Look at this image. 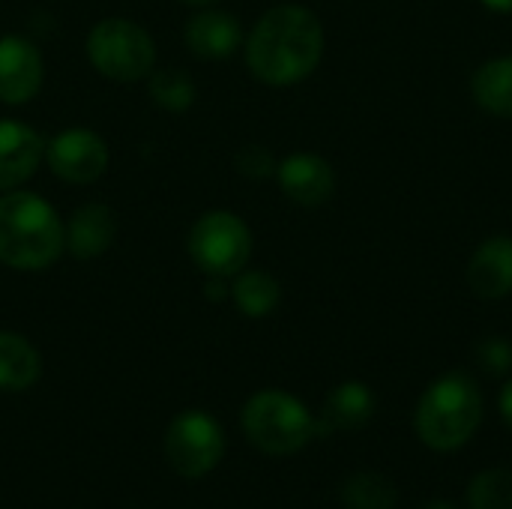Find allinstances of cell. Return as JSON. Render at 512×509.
Masks as SVG:
<instances>
[{
    "label": "cell",
    "instance_id": "cell-1",
    "mask_svg": "<svg viewBox=\"0 0 512 509\" xmlns=\"http://www.w3.org/2000/svg\"><path fill=\"white\" fill-rule=\"evenodd\" d=\"M324 57V27L318 15L297 3L267 9L246 39L252 75L270 87L306 81Z\"/></svg>",
    "mask_w": 512,
    "mask_h": 509
},
{
    "label": "cell",
    "instance_id": "cell-2",
    "mask_svg": "<svg viewBox=\"0 0 512 509\" xmlns=\"http://www.w3.org/2000/svg\"><path fill=\"white\" fill-rule=\"evenodd\" d=\"M66 249V225L57 210L33 195L12 189L0 195V261L12 270H45Z\"/></svg>",
    "mask_w": 512,
    "mask_h": 509
},
{
    "label": "cell",
    "instance_id": "cell-3",
    "mask_svg": "<svg viewBox=\"0 0 512 509\" xmlns=\"http://www.w3.org/2000/svg\"><path fill=\"white\" fill-rule=\"evenodd\" d=\"M483 423V393L465 372L435 378L417 402L414 432L432 453L462 450Z\"/></svg>",
    "mask_w": 512,
    "mask_h": 509
},
{
    "label": "cell",
    "instance_id": "cell-4",
    "mask_svg": "<svg viewBox=\"0 0 512 509\" xmlns=\"http://www.w3.org/2000/svg\"><path fill=\"white\" fill-rule=\"evenodd\" d=\"M243 432L261 453L291 456L315 438V417L297 396L261 390L243 408Z\"/></svg>",
    "mask_w": 512,
    "mask_h": 509
},
{
    "label": "cell",
    "instance_id": "cell-5",
    "mask_svg": "<svg viewBox=\"0 0 512 509\" xmlns=\"http://www.w3.org/2000/svg\"><path fill=\"white\" fill-rule=\"evenodd\" d=\"M87 57L111 81H141L153 72L156 45L150 33L129 18H105L87 36Z\"/></svg>",
    "mask_w": 512,
    "mask_h": 509
},
{
    "label": "cell",
    "instance_id": "cell-6",
    "mask_svg": "<svg viewBox=\"0 0 512 509\" xmlns=\"http://www.w3.org/2000/svg\"><path fill=\"white\" fill-rule=\"evenodd\" d=\"M186 249L204 276L228 279V276H237L249 264L252 231L237 213L210 210L192 225Z\"/></svg>",
    "mask_w": 512,
    "mask_h": 509
},
{
    "label": "cell",
    "instance_id": "cell-7",
    "mask_svg": "<svg viewBox=\"0 0 512 509\" xmlns=\"http://www.w3.org/2000/svg\"><path fill=\"white\" fill-rule=\"evenodd\" d=\"M225 453V435L219 423L204 411H183L165 432V456L180 477L210 474Z\"/></svg>",
    "mask_w": 512,
    "mask_h": 509
},
{
    "label": "cell",
    "instance_id": "cell-8",
    "mask_svg": "<svg viewBox=\"0 0 512 509\" xmlns=\"http://www.w3.org/2000/svg\"><path fill=\"white\" fill-rule=\"evenodd\" d=\"M48 168L66 183H93L108 168V147L93 129H63L45 144Z\"/></svg>",
    "mask_w": 512,
    "mask_h": 509
},
{
    "label": "cell",
    "instance_id": "cell-9",
    "mask_svg": "<svg viewBox=\"0 0 512 509\" xmlns=\"http://www.w3.org/2000/svg\"><path fill=\"white\" fill-rule=\"evenodd\" d=\"M45 63L39 48L24 36H0V102L24 105L42 87Z\"/></svg>",
    "mask_w": 512,
    "mask_h": 509
},
{
    "label": "cell",
    "instance_id": "cell-10",
    "mask_svg": "<svg viewBox=\"0 0 512 509\" xmlns=\"http://www.w3.org/2000/svg\"><path fill=\"white\" fill-rule=\"evenodd\" d=\"M279 189L300 207H321L336 192V171L318 153H291L276 165Z\"/></svg>",
    "mask_w": 512,
    "mask_h": 509
},
{
    "label": "cell",
    "instance_id": "cell-11",
    "mask_svg": "<svg viewBox=\"0 0 512 509\" xmlns=\"http://www.w3.org/2000/svg\"><path fill=\"white\" fill-rule=\"evenodd\" d=\"M45 159V141L21 120H0V192L18 189Z\"/></svg>",
    "mask_w": 512,
    "mask_h": 509
},
{
    "label": "cell",
    "instance_id": "cell-12",
    "mask_svg": "<svg viewBox=\"0 0 512 509\" xmlns=\"http://www.w3.org/2000/svg\"><path fill=\"white\" fill-rule=\"evenodd\" d=\"M468 288L480 300H504L512 294V234H495L477 246L465 270Z\"/></svg>",
    "mask_w": 512,
    "mask_h": 509
},
{
    "label": "cell",
    "instance_id": "cell-13",
    "mask_svg": "<svg viewBox=\"0 0 512 509\" xmlns=\"http://www.w3.org/2000/svg\"><path fill=\"white\" fill-rule=\"evenodd\" d=\"M183 39L189 45V51L201 60H225L231 57L240 42H243V30L240 21L231 12L222 9H204L195 18L186 21Z\"/></svg>",
    "mask_w": 512,
    "mask_h": 509
},
{
    "label": "cell",
    "instance_id": "cell-14",
    "mask_svg": "<svg viewBox=\"0 0 512 509\" xmlns=\"http://www.w3.org/2000/svg\"><path fill=\"white\" fill-rule=\"evenodd\" d=\"M375 393L363 381H345L339 384L321 411V420H315V435H330V432H357L375 417Z\"/></svg>",
    "mask_w": 512,
    "mask_h": 509
},
{
    "label": "cell",
    "instance_id": "cell-15",
    "mask_svg": "<svg viewBox=\"0 0 512 509\" xmlns=\"http://www.w3.org/2000/svg\"><path fill=\"white\" fill-rule=\"evenodd\" d=\"M114 237H117V216L108 204L99 201L81 204L66 225V249L78 261L99 258L102 252H108Z\"/></svg>",
    "mask_w": 512,
    "mask_h": 509
},
{
    "label": "cell",
    "instance_id": "cell-16",
    "mask_svg": "<svg viewBox=\"0 0 512 509\" xmlns=\"http://www.w3.org/2000/svg\"><path fill=\"white\" fill-rule=\"evenodd\" d=\"M471 96L474 102L495 114V117H512V54L492 57L471 75Z\"/></svg>",
    "mask_w": 512,
    "mask_h": 509
},
{
    "label": "cell",
    "instance_id": "cell-17",
    "mask_svg": "<svg viewBox=\"0 0 512 509\" xmlns=\"http://www.w3.org/2000/svg\"><path fill=\"white\" fill-rule=\"evenodd\" d=\"M39 372L42 360L36 348L24 336L0 330V390H27L39 381Z\"/></svg>",
    "mask_w": 512,
    "mask_h": 509
},
{
    "label": "cell",
    "instance_id": "cell-18",
    "mask_svg": "<svg viewBox=\"0 0 512 509\" xmlns=\"http://www.w3.org/2000/svg\"><path fill=\"white\" fill-rule=\"evenodd\" d=\"M228 297L246 318H267L282 300V285L264 270H240Z\"/></svg>",
    "mask_w": 512,
    "mask_h": 509
},
{
    "label": "cell",
    "instance_id": "cell-19",
    "mask_svg": "<svg viewBox=\"0 0 512 509\" xmlns=\"http://www.w3.org/2000/svg\"><path fill=\"white\" fill-rule=\"evenodd\" d=\"M339 498L345 509H396L399 486L378 471H357L342 483Z\"/></svg>",
    "mask_w": 512,
    "mask_h": 509
},
{
    "label": "cell",
    "instance_id": "cell-20",
    "mask_svg": "<svg viewBox=\"0 0 512 509\" xmlns=\"http://www.w3.org/2000/svg\"><path fill=\"white\" fill-rule=\"evenodd\" d=\"M468 507L471 509H512V471L510 468H489L480 471L468 486Z\"/></svg>",
    "mask_w": 512,
    "mask_h": 509
},
{
    "label": "cell",
    "instance_id": "cell-21",
    "mask_svg": "<svg viewBox=\"0 0 512 509\" xmlns=\"http://www.w3.org/2000/svg\"><path fill=\"white\" fill-rule=\"evenodd\" d=\"M198 90L183 69H162L150 75V99L165 111H186Z\"/></svg>",
    "mask_w": 512,
    "mask_h": 509
},
{
    "label": "cell",
    "instance_id": "cell-22",
    "mask_svg": "<svg viewBox=\"0 0 512 509\" xmlns=\"http://www.w3.org/2000/svg\"><path fill=\"white\" fill-rule=\"evenodd\" d=\"M234 165H237V171L243 174V177H249V180H264V177H276V159H273V153L267 150V147H261V144H249V147H243L237 156H234Z\"/></svg>",
    "mask_w": 512,
    "mask_h": 509
},
{
    "label": "cell",
    "instance_id": "cell-23",
    "mask_svg": "<svg viewBox=\"0 0 512 509\" xmlns=\"http://www.w3.org/2000/svg\"><path fill=\"white\" fill-rule=\"evenodd\" d=\"M477 360L489 375H510L512 372V342L504 336H489L477 345Z\"/></svg>",
    "mask_w": 512,
    "mask_h": 509
},
{
    "label": "cell",
    "instance_id": "cell-24",
    "mask_svg": "<svg viewBox=\"0 0 512 509\" xmlns=\"http://www.w3.org/2000/svg\"><path fill=\"white\" fill-rule=\"evenodd\" d=\"M204 291H207V300H225L228 294H231V288L225 285V279L222 276H207V285H204Z\"/></svg>",
    "mask_w": 512,
    "mask_h": 509
},
{
    "label": "cell",
    "instance_id": "cell-25",
    "mask_svg": "<svg viewBox=\"0 0 512 509\" xmlns=\"http://www.w3.org/2000/svg\"><path fill=\"white\" fill-rule=\"evenodd\" d=\"M498 411H501V417H504V423H507V429L512 432V378L501 387V399H498Z\"/></svg>",
    "mask_w": 512,
    "mask_h": 509
},
{
    "label": "cell",
    "instance_id": "cell-26",
    "mask_svg": "<svg viewBox=\"0 0 512 509\" xmlns=\"http://www.w3.org/2000/svg\"><path fill=\"white\" fill-rule=\"evenodd\" d=\"M489 12H498V15H512V0H480Z\"/></svg>",
    "mask_w": 512,
    "mask_h": 509
},
{
    "label": "cell",
    "instance_id": "cell-27",
    "mask_svg": "<svg viewBox=\"0 0 512 509\" xmlns=\"http://www.w3.org/2000/svg\"><path fill=\"white\" fill-rule=\"evenodd\" d=\"M423 509H456L450 501H429Z\"/></svg>",
    "mask_w": 512,
    "mask_h": 509
},
{
    "label": "cell",
    "instance_id": "cell-28",
    "mask_svg": "<svg viewBox=\"0 0 512 509\" xmlns=\"http://www.w3.org/2000/svg\"><path fill=\"white\" fill-rule=\"evenodd\" d=\"M183 3H189V6H207V3H213V0H183Z\"/></svg>",
    "mask_w": 512,
    "mask_h": 509
}]
</instances>
